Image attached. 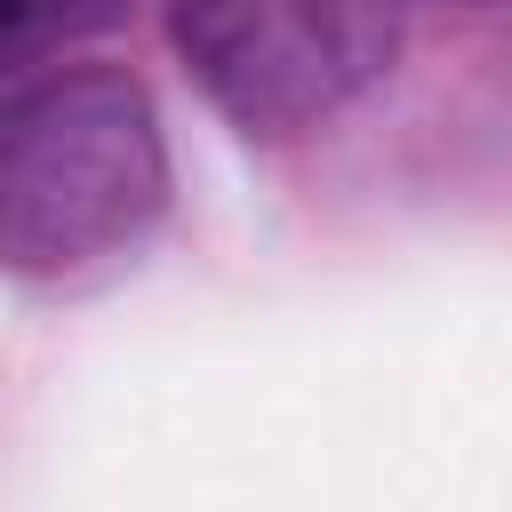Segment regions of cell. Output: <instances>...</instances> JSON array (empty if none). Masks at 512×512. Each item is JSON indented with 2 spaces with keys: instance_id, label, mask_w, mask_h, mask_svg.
Wrapping results in <instances>:
<instances>
[{
  "instance_id": "cell-1",
  "label": "cell",
  "mask_w": 512,
  "mask_h": 512,
  "mask_svg": "<svg viewBox=\"0 0 512 512\" xmlns=\"http://www.w3.org/2000/svg\"><path fill=\"white\" fill-rule=\"evenodd\" d=\"M160 200L168 144L136 72L64 64L16 88L0 120V256L16 280H56L144 240Z\"/></svg>"
},
{
  "instance_id": "cell-2",
  "label": "cell",
  "mask_w": 512,
  "mask_h": 512,
  "mask_svg": "<svg viewBox=\"0 0 512 512\" xmlns=\"http://www.w3.org/2000/svg\"><path fill=\"white\" fill-rule=\"evenodd\" d=\"M168 40L240 136H304L400 56V0H168Z\"/></svg>"
}]
</instances>
